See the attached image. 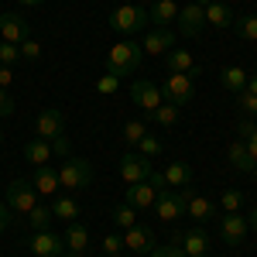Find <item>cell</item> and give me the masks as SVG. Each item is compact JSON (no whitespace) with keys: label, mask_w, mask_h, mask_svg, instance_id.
<instances>
[{"label":"cell","mask_w":257,"mask_h":257,"mask_svg":"<svg viewBox=\"0 0 257 257\" xmlns=\"http://www.w3.org/2000/svg\"><path fill=\"white\" fill-rule=\"evenodd\" d=\"M141 59H144V48H141L138 41H131V38H123L117 41L113 48H110V55H106V69H110V76H134L138 72V65Z\"/></svg>","instance_id":"1"},{"label":"cell","mask_w":257,"mask_h":257,"mask_svg":"<svg viewBox=\"0 0 257 257\" xmlns=\"http://www.w3.org/2000/svg\"><path fill=\"white\" fill-rule=\"evenodd\" d=\"M151 21H148V11H141L138 4H120L117 11H113V18H110V28L117 31V35H138V31H144Z\"/></svg>","instance_id":"2"},{"label":"cell","mask_w":257,"mask_h":257,"mask_svg":"<svg viewBox=\"0 0 257 257\" xmlns=\"http://www.w3.org/2000/svg\"><path fill=\"white\" fill-rule=\"evenodd\" d=\"M93 182V165L86 158H69L65 165L59 168V185L69 189V192H79Z\"/></svg>","instance_id":"3"},{"label":"cell","mask_w":257,"mask_h":257,"mask_svg":"<svg viewBox=\"0 0 257 257\" xmlns=\"http://www.w3.org/2000/svg\"><path fill=\"white\" fill-rule=\"evenodd\" d=\"M158 89H161V99L165 103H175V106L192 103V76L189 72H168Z\"/></svg>","instance_id":"4"},{"label":"cell","mask_w":257,"mask_h":257,"mask_svg":"<svg viewBox=\"0 0 257 257\" xmlns=\"http://www.w3.org/2000/svg\"><path fill=\"white\" fill-rule=\"evenodd\" d=\"M7 206L14 209V213H31L35 206H38V192H35V185L31 182H24V178H14L11 185H7Z\"/></svg>","instance_id":"5"},{"label":"cell","mask_w":257,"mask_h":257,"mask_svg":"<svg viewBox=\"0 0 257 257\" xmlns=\"http://www.w3.org/2000/svg\"><path fill=\"white\" fill-rule=\"evenodd\" d=\"M31 38V24L24 14L11 11V14H0V41H11V45H21V41Z\"/></svg>","instance_id":"6"},{"label":"cell","mask_w":257,"mask_h":257,"mask_svg":"<svg viewBox=\"0 0 257 257\" xmlns=\"http://www.w3.org/2000/svg\"><path fill=\"white\" fill-rule=\"evenodd\" d=\"M178 31L185 35V38H196V35H202V28H206V7L202 4H185V7H178Z\"/></svg>","instance_id":"7"},{"label":"cell","mask_w":257,"mask_h":257,"mask_svg":"<svg viewBox=\"0 0 257 257\" xmlns=\"http://www.w3.org/2000/svg\"><path fill=\"white\" fill-rule=\"evenodd\" d=\"M131 99L138 103L144 113H155L161 103V89H158V82H151V79H134L131 82Z\"/></svg>","instance_id":"8"},{"label":"cell","mask_w":257,"mask_h":257,"mask_svg":"<svg viewBox=\"0 0 257 257\" xmlns=\"http://www.w3.org/2000/svg\"><path fill=\"white\" fill-rule=\"evenodd\" d=\"M62 131H65V113L55 110V106H45L38 117H35V134H38L41 141L62 138Z\"/></svg>","instance_id":"9"},{"label":"cell","mask_w":257,"mask_h":257,"mask_svg":"<svg viewBox=\"0 0 257 257\" xmlns=\"http://www.w3.org/2000/svg\"><path fill=\"white\" fill-rule=\"evenodd\" d=\"M148 175H151V165H148V158H144L141 151H127V155L120 158V178H123L127 185L148 182Z\"/></svg>","instance_id":"10"},{"label":"cell","mask_w":257,"mask_h":257,"mask_svg":"<svg viewBox=\"0 0 257 257\" xmlns=\"http://www.w3.org/2000/svg\"><path fill=\"white\" fill-rule=\"evenodd\" d=\"M155 213H158V219H165V223H175V219L185 213V199H182V192H175V189H161L158 199H155Z\"/></svg>","instance_id":"11"},{"label":"cell","mask_w":257,"mask_h":257,"mask_svg":"<svg viewBox=\"0 0 257 257\" xmlns=\"http://www.w3.org/2000/svg\"><path fill=\"white\" fill-rule=\"evenodd\" d=\"M28 250L35 257H62L65 254V240L55 237L52 230H38L35 237L28 240Z\"/></svg>","instance_id":"12"},{"label":"cell","mask_w":257,"mask_h":257,"mask_svg":"<svg viewBox=\"0 0 257 257\" xmlns=\"http://www.w3.org/2000/svg\"><path fill=\"white\" fill-rule=\"evenodd\" d=\"M182 199H185V213H189L192 219H199V223H206V219H213V216L219 213L213 199H206V196H199V192H192L189 185L182 189Z\"/></svg>","instance_id":"13"},{"label":"cell","mask_w":257,"mask_h":257,"mask_svg":"<svg viewBox=\"0 0 257 257\" xmlns=\"http://www.w3.org/2000/svg\"><path fill=\"white\" fill-rule=\"evenodd\" d=\"M141 48H144V55H165V52H172L175 48V31H168V28H151L144 41H141Z\"/></svg>","instance_id":"14"},{"label":"cell","mask_w":257,"mask_h":257,"mask_svg":"<svg viewBox=\"0 0 257 257\" xmlns=\"http://www.w3.org/2000/svg\"><path fill=\"white\" fill-rule=\"evenodd\" d=\"M219 237H223V243H230V247H240L247 240V219L240 216V213H226L223 223H219Z\"/></svg>","instance_id":"15"},{"label":"cell","mask_w":257,"mask_h":257,"mask_svg":"<svg viewBox=\"0 0 257 257\" xmlns=\"http://www.w3.org/2000/svg\"><path fill=\"white\" fill-rule=\"evenodd\" d=\"M123 247H127V250H134V254H148V250L155 247V233H151L148 226L134 223V226H127V230H123Z\"/></svg>","instance_id":"16"},{"label":"cell","mask_w":257,"mask_h":257,"mask_svg":"<svg viewBox=\"0 0 257 257\" xmlns=\"http://www.w3.org/2000/svg\"><path fill=\"white\" fill-rule=\"evenodd\" d=\"M155 199H158V189L151 182H138V185H127V206L134 209H155Z\"/></svg>","instance_id":"17"},{"label":"cell","mask_w":257,"mask_h":257,"mask_svg":"<svg viewBox=\"0 0 257 257\" xmlns=\"http://www.w3.org/2000/svg\"><path fill=\"white\" fill-rule=\"evenodd\" d=\"M178 250L185 257H202L206 250H209V237H206V230H189V233H182V237H175Z\"/></svg>","instance_id":"18"},{"label":"cell","mask_w":257,"mask_h":257,"mask_svg":"<svg viewBox=\"0 0 257 257\" xmlns=\"http://www.w3.org/2000/svg\"><path fill=\"white\" fill-rule=\"evenodd\" d=\"M175 18H178V4L175 0H155L151 11H148V21H151L155 28H168Z\"/></svg>","instance_id":"19"},{"label":"cell","mask_w":257,"mask_h":257,"mask_svg":"<svg viewBox=\"0 0 257 257\" xmlns=\"http://www.w3.org/2000/svg\"><path fill=\"white\" fill-rule=\"evenodd\" d=\"M31 185H35L38 196H55V189H62L59 185V172H55L52 165H41L38 172H35V178H31Z\"/></svg>","instance_id":"20"},{"label":"cell","mask_w":257,"mask_h":257,"mask_svg":"<svg viewBox=\"0 0 257 257\" xmlns=\"http://www.w3.org/2000/svg\"><path fill=\"white\" fill-rule=\"evenodd\" d=\"M24 158L31 161L35 168H41V165H48V161L55 158V151H52V141H41V138L28 141V144H24Z\"/></svg>","instance_id":"21"},{"label":"cell","mask_w":257,"mask_h":257,"mask_svg":"<svg viewBox=\"0 0 257 257\" xmlns=\"http://www.w3.org/2000/svg\"><path fill=\"white\" fill-rule=\"evenodd\" d=\"M165 65H168V72H189V76H199V65L192 62V55L182 52V48L165 52Z\"/></svg>","instance_id":"22"},{"label":"cell","mask_w":257,"mask_h":257,"mask_svg":"<svg viewBox=\"0 0 257 257\" xmlns=\"http://www.w3.org/2000/svg\"><path fill=\"white\" fill-rule=\"evenodd\" d=\"M226 158H230V165H233L237 172H254V168H257V161L250 158V151H247V144H243V141H233V144H230Z\"/></svg>","instance_id":"23"},{"label":"cell","mask_w":257,"mask_h":257,"mask_svg":"<svg viewBox=\"0 0 257 257\" xmlns=\"http://www.w3.org/2000/svg\"><path fill=\"white\" fill-rule=\"evenodd\" d=\"M206 24H213V28H233V11L226 7V4H206Z\"/></svg>","instance_id":"24"},{"label":"cell","mask_w":257,"mask_h":257,"mask_svg":"<svg viewBox=\"0 0 257 257\" xmlns=\"http://www.w3.org/2000/svg\"><path fill=\"white\" fill-rule=\"evenodd\" d=\"M247 76H250L247 69H240V65H230V69H223V72H219V82H223L230 93H243V89H247Z\"/></svg>","instance_id":"25"},{"label":"cell","mask_w":257,"mask_h":257,"mask_svg":"<svg viewBox=\"0 0 257 257\" xmlns=\"http://www.w3.org/2000/svg\"><path fill=\"white\" fill-rule=\"evenodd\" d=\"M62 240H65L69 254H86V247H89V233H86V226H79V223H72Z\"/></svg>","instance_id":"26"},{"label":"cell","mask_w":257,"mask_h":257,"mask_svg":"<svg viewBox=\"0 0 257 257\" xmlns=\"http://www.w3.org/2000/svg\"><path fill=\"white\" fill-rule=\"evenodd\" d=\"M161 175H165L168 185H192V168H189L185 161H172Z\"/></svg>","instance_id":"27"},{"label":"cell","mask_w":257,"mask_h":257,"mask_svg":"<svg viewBox=\"0 0 257 257\" xmlns=\"http://www.w3.org/2000/svg\"><path fill=\"white\" fill-rule=\"evenodd\" d=\"M52 213H55V219H65V223H76V216H79L82 209H79V202L72 196H62L52 202Z\"/></svg>","instance_id":"28"},{"label":"cell","mask_w":257,"mask_h":257,"mask_svg":"<svg viewBox=\"0 0 257 257\" xmlns=\"http://www.w3.org/2000/svg\"><path fill=\"white\" fill-rule=\"evenodd\" d=\"M178 113H182V106H175V103H161L158 110H155V113H148V117L155 120L158 127L168 131V127H175V123H178Z\"/></svg>","instance_id":"29"},{"label":"cell","mask_w":257,"mask_h":257,"mask_svg":"<svg viewBox=\"0 0 257 257\" xmlns=\"http://www.w3.org/2000/svg\"><path fill=\"white\" fill-rule=\"evenodd\" d=\"M52 219H55L52 206H41V202L28 213V223H31V230H35V233H38V230H48V226H52Z\"/></svg>","instance_id":"30"},{"label":"cell","mask_w":257,"mask_h":257,"mask_svg":"<svg viewBox=\"0 0 257 257\" xmlns=\"http://www.w3.org/2000/svg\"><path fill=\"white\" fill-rule=\"evenodd\" d=\"M110 219L117 223L120 230H127V226H134V223H138V209H134V206H127V202H120V206L110 209Z\"/></svg>","instance_id":"31"},{"label":"cell","mask_w":257,"mask_h":257,"mask_svg":"<svg viewBox=\"0 0 257 257\" xmlns=\"http://www.w3.org/2000/svg\"><path fill=\"white\" fill-rule=\"evenodd\" d=\"M233 31H237L243 41H257V14H243V18H233Z\"/></svg>","instance_id":"32"},{"label":"cell","mask_w":257,"mask_h":257,"mask_svg":"<svg viewBox=\"0 0 257 257\" xmlns=\"http://www.w3.org/2000/svg\"><path fill=\"white\" fill-rule=\"evenodd\" d=\"M240 141H243V144H247V151H250V158L257 161V123L254 120H240Z\"/></svg>","instance_id":"33"},{"label":"cell","mask_w":257,"mask_h":257,"mask_svg":"<svg viewBox=\"0 0 257 257\" xmlns=\"http://www.w3.org/2000/svg\"><path fill=\"white\" fill-rule=\"evenodd\" d=\"M243 192H237V189H226L223 196H219V206H223V213H240L243 209Z\"/></svg>","instance_id":"34"},{"label":"cell","mask_w":257,"mask_h":257,"mask_svg":"<svg viewBox=\"0 0 257 257\" xmlns=\"http://www.w3.org/2000/svg\"><path fill=\"white\" fill-rule=\"evenodd\" d=\"M138 151L144 155V158H158L161 151H165V144H161V141L155 138V134H144V138L138 141Z\"/></svg>","instance_id":"35"},{"label":"cell","mask_w":257,"mask_h":257,"mask_svg":"<svg viewBox=\"0 0 257 257\" xmlns=\"http://www.w3.org/2000/svg\"><path fill=\"white\" fill-rule=\"evenodd\" d=\"M144 134H148V127H144L141 120H131V123H123V141H127L131 148H134V144H138Z\"/></svg>","instance_id":"36"},{"label":"cell","mask_w":257,"mask_h":257,"mask_svg":"<svg viewBox=\"0 0 257 257\" xmlns=\"http://www.w3.org/2000/svg\"><path fill=\"white\" fill-rule=\"evenodd\" d=\"M21 59V48L11 45V41H0V65H14Z\"/></svg>","instance_id":"37"},{"label":"cell","mask_w":257,"mask_h":257,"mask_svg":"<svg viewBox=\"0 0 257 257\" xmlns=\"http://www.w3.org/2000/svg\"><path fill=\"white\" fill-rule=\"evenodd\" d=\"M18 48H21V59H28V62H35V59H41V45H38V41H35V38L21 41Z\"/></svg>","instance_id":"38"},{"label":"cell","mask_w":257,"mask_h":257,"mask_svg":"<svg viewBox=\"0 0 257 257\" xmlns=\"http://www.w3.org/2000/svg\"><path fill=\"white\" fill-rule=\"evenodd\" d=\"M117 89H120V79H117V76H103V79L96 82V93H99V96H113Z\"/></svg>","instance_id":"39"},{"label":"cell","mask_w":257,"mask_h":257,"mask_svg":"<svg viewBox=\"0 0 257 257\" xmlns=\"http://www.w3.org/2000/svg\"><path fill=\"white\" fill-rule=\"evenodd\" d=\"M237 96H240V110H243L247 117H257V96H254V93L243 89V93H237Z\"/></svg>","instance_id":"40"},{"label":"cell","mask_w":257,"mask_h":257,"mask_svg":"<svg viewBox=\"0 0 257 257\" xmlns=\"http://www.w3.org/2000/svg\"><path fill=\"white\" fill-rule=\"evenodd\" d=\"M120 247H123V237H120V233H106V240H103V254L113 257V254H120Z\"/></svg>","instance_id":"41"},{"label":"cell","mask_w":257,"mask_h":257,"mask_svg":"<svg viewBox=\"0 0 257 257\" xmlns=\"http://www.w3.org/2000/svg\"><path fill=\"white\" fill-rule=\"evenodd\" d=\"M148 257H185V254L178 250V243H165V247H151Z\"/></svg>","instance_id":"42"},{"label":"cell","mask_w":257,"mask_h":257,"mask_svg":"<svg viewBox=\"0 0 257 257\" xmlns=\"http://www.w3.org/2000/svg\"><path fill=\"white\" fill-rule=\"evenodd\" d=\"M11 113H14V99L0 89V117H11Z\"/></svg>","instance_id":"43"},{"label":"cell","mask_w":257,"mask_h":257,"mask_svg":"<svg viewBox=\"0 0 257 257\" xmlns=\"http://www.w3.org/2000/svg\"><path fill=\"white\" fill-rule=\"evenodd\" d=\"M14 82V72H11V65H0V89H7Z\"/></svg>","instance_id":"44"},{"label":"cell","mask_w":257,"mask_h":257,"mask_svg":"<svg viewBox=\"0 0 257 257\" xmlns=\"http://www.w3.org/2000/svg\"><path fill=\"white\" fill-rule=\"evenodd\" d=\"M52 151H55V155H69V141L55 138V141H52Z\"/></svg>","instance_id":"45"},{"label":"cell","mask_w":257,"mask_h":257,"mask_svg":"<svg viewBox=\"0 0 257 257\" xmlns=\"http://www.w3.org/2000/svg\"><path fill=\"white\" fill-rule=\"evenodd\" d=\"M7 209H11V206H7V202H0V233H4V230H7V223H11V213H7Z\"/></svg>","instance_id":"46"},{"label":"cell","mask_w":257,"mask_h":257,"mask_svg":"<svg viewBox=\"0 0 257 257\" xmlns=\"http://www.w3.org/2000/svg\"><path fill=\"white\" fill-rule=\"evenodd\" d=\"M247 93H254V96H257V72L247 76Z\"/></svg>","instance_id":"47"},{"label":"cell","mask_w":257,"mask_h":257,"mask_svg":"<svg viewBox=\"0 0 257 257\" xmlns=\"http://www.w3.org/2000/svg\"><path fill=\"white\" fill-rule=\"evenodd\" d=\"M21 7H41V4H45V0H18Z\"/></svg>","instance_id":"48"},{"label":"cell","mask_w":257,"mask_h":257,"mask_svg":"<svg viewBox=\"0 0 257 257\" xmlns=\"http://www.w3.org/2000/svg\"><path fill=\"white\" fill-rule=\"evenodd\" d=\"M247 226H254V230H257V209L250 213V216H247Z\"/></svg>","instance_id":"49"},{"label":"cell","mask_w":257,"mask_h":257,"mask_svg":"<svg viewBox=\"0 0 257 257\" xmlns=\"http://www.w3.org/2000/svg\"><path fill=\"white\" fill-rule=\"evenodd\" d=\"M196 4H202V7H206V4H213V0H196Z\"/></svg>","instance_id":"50"},{"label":"cell","mask_w":257,"mask_h":257,"mask_svg":"<svg viewBox=\"0 0 257 257\" xmlns=\"http://www.w3.org/2000/svg\"><path fill=\"white\" fill-rule=\"evenodd\" d=\"M62 257H82V254H62Z\"/></svg>","instance_id":"51"},{"label":"cell","mask_w":257,"mask_h":257,"mask_svg":"<svg viewBox=\"0 0 257 257\" xmlns=\"http://www.w3.org/2000/svg\"><path fill=\"white\" fill-rule=\"evenodd\" d=\"M141 4H155V0H141Z\"/></svg>","instance_id":"52"},{"label":"cell","mask_w":257,"mask_h":257,"mask_svg":"<svg viewBox=\"0 0 257 257\" xmlns=\"http://www.w3.org/2000/svg\"><path fill=\"white\" fill-rule=\"evenodd\" d=\"M0 144H4V131H0Z\"/></svg>","instance_id":"53"},{"label":"cell","mask_w":257,"mask_h":257,"mask_svg":"<svg viewBox=\"0 0 257 257\" xmlns=\"http://www.w3.org/2000/svg\"><path fill=\"white\" fill-rule=\"evenodd\" d=\"M250 175H254V178H257V168H254V172H250Z\"/></svg>","instance_id":"54"},{"label":"cell","mask_w":257,"mask_h":257,"mask_svg":"<svg viewBox=\"0 0 257 257\" xmlns=\"http://www.w3.org/2000/svg\"><path fill=\"white\" fill-rule=\"evenodd\" d=\"M103 257H106V254H103ZM113 257H120V254H113Z\"/></svg>","instance_id":"55"},{"label":"cell","mask_w":257,"mask_h":257,"mask_svg":"<svg viewBox=\"0 0 257 257\" xmlns=\"http://www.w3.org/2000/svg\"><path fill=\"white\" fill-rule=\"evenodd\" d=\"M202 257H209V254H202Z\"/></svg>","instance_id":"56"},{"label":"cell","mask_w":257,"mask_h":257,"mask_svg":"<svg viewBox=\"0 0 257 257\" xmlns=\"http://www.w3.org/2000/svg\"><path fill=\"white\" fill-rule=\"evenodd\" d=\"M175 4H178V0H175Z\"/></svg>","instance_id":"57"}]
</instances>
